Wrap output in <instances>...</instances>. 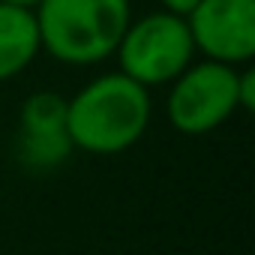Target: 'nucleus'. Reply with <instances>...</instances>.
<instances>
[{
	"label": "nucleus",
	"instance_id": "nucleus-1",
	"mask_svg": "<svg viewBox=\"0 0 255 255\" xmlns=\"http://www.w3.org/2000/svg\"><path fill=\"white\" fill-rule=\"evenodd\" d=\"M150 123V93L129 75L108 72L66 99V132L75 150L114 156L141 141Z\"/></svg>",
	"mask_w": 255,
	"mask_h": 255
},
{
	"label": "nucleus",
	"instance_id": "nucleus-2",
	"mask_svg": "<svg viewBox=\"0 0 255 255\" xmlns=\"http://www.w3.org/2000/svg\"><path fill=\"white\" fill-rule=\"evenodd\" d=\"M33 12L42 51L69 66L108 60L132 21L129 0H39Z\"/></svg>",
	"mask_w": 255,
	"mask_h": 255
},
{
	"label": "nucleus",
	"instance_id": "nucleus-3",
	"mask_svg": "<svg viewBox=\"0 0 255 255\" xmlns=\"http://www.w3.org/2000/svg\"><path fill=\"white\" fill-rule=\"evenodd\" d=\"M114 54L123 75L150 90L159 84H171L192 63L195 45L186 18L162 9L126 24Z\"/></svg>",
	"mask_w": 255,
	"mask_h": 255
},
{
	"label": "nucleus",
	"instance_id": "nucleus-4",
	"mask_svg": "<svg viewBox=\"0 0 255 255\" xmlns=\"http://www.w3.org/2000/svg\"><path fill=\"white\" fill-rule=\"evenodd\" d=\"M234 111H240L237 69L228 63H189L171 81L165 114L168 123L183 135H207L219 129Z\"/></svg>",
	"mask_w": 255,
	"mask_h": 255
},
{
	"label": "nucleus",
	"instance_id": "nucleus-5",
	"mask_svg": "<svg viewBox=\"0 0 255 255\" xmlns=\"http://www.w3.org/2000/svg\"><path fill=\"white\" fill-rule=\"evenodd\" d=\"M186 24L207 60L240 66L255 57V0H198Z\"/></svg>",
	"mask_w": 255,
	"mask_h": 255
},
{
	"label": "nucleus",
	"instance_id": "nucleus-6",
	"mask_svg": "<svg viewBox=\"0 0 255 255\" xmlns=\"http://www.w3.org/2000/svg\"><path fill=\"white\" fill-rule=\"evenodd\" d=\"M72 150L75 147L66 132V99L51 90L27 96L18 114V153L24 165L48 171L57 168Z\"/></svg>",
	"mask_w": 255,
	"mask_h": 255
},
{
	"label": "nucleus",
	"instance_id": "nucleus-7",
	"mask_svg": "<svg viewBox=\"0 0 255 255\" xmlns=\"http://www.w3.org/2000/svg\"><path fill=\"white\" fill-rule=\"evenodd\" d=\"M42 51L36 12L24 6L0 3V81L21 75Z\"/></svg>",
	"mask_w": 255,
	"mask_h": 255
},
{
	"label": "nucleus",
	"instance_id": "nucleus-8",
	"mask_svg": "<svg viewBox=\"0 0 255 255\" xmlns=\"http://www.w3.org/2000/svg\"><path fill=\"white\" fill-rule=\"evenodd\" d=\"M237 102H240V111L255 108V69L237 72Z\"/></svg>",
	"mask_w": 255,
	"mask_h": 255
},
{
	"label": "nucleus",
	"instance_id": "nucleus-9",
	"mask_svg": "<svg viewBox=\"0 0 255 255\" xmlns=\"http://www.w3.org/2000/svg\"><path fill=\"white\" fill-rule=\"evenodd\" d=\"M159 3H162L165 12H174V15H183V18H186V15L195 9L198 0H159Z\"/></svg>",
	"mask_w": 255,
	"mask_h": 255
},
{
	"label": "nucleus",
	"instance_id": "nucleus-10",
	"mask_svg": "<svg viewBox=\"0 0 255 255\" xmlns=\"http://www.w3.org/2000/svg\"><path fill=\"white\" fill-rule=\"evenodd\" d=\"M0 3H9V6H24V9H36L39 0H0Z\"/></svg>",
	"mask_w": 255,
	"mask_h": 255
}]
</instances>
